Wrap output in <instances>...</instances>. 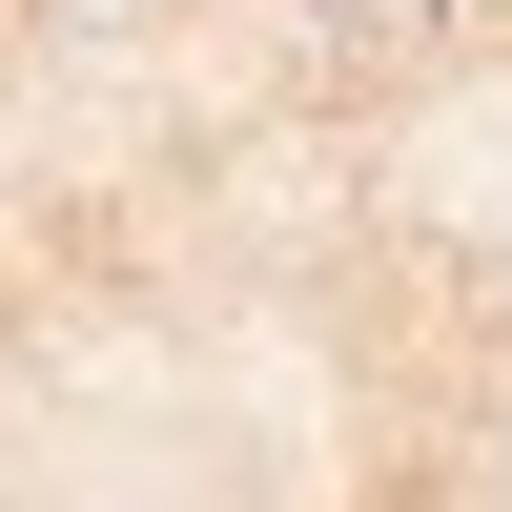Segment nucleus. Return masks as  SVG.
Returning a JSON list of instances; mask_svg holds the SVG:
<instances>
[{
	"label": "nucleus",
	"mask_w": 512,
	"mask_h": 512,
	"mask_svg": "<svg viewBox=\"0 0 512 512\" xmlns=\"http://www.w3.org/2000/svg\"><path fill=\"white\" fill-rule=\"evenodd\" d=\"M308 21H328V41H349V62H410V41H431V21H451V0H308Z\"/></svg>",
	"instance_id": "nucleus-1"
}]
</instances>
